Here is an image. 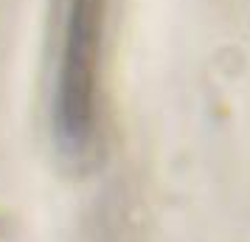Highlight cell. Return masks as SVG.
I'll return each instance as SVG.
<instances>
[{
    "instance_id": "1",
    "label": "cell",
    "mask_w": 250,
    "mask_h": 242,
    "mask_svg": "<svg viewBox=\"0 0 250 242\" xmlns=\"http://www.w3.org/2000/svg\"><path fill=\"white\" fill-rule=\"evenodd\" d=\"M107 0H68L57 51L54 124L70 152L90 147L102 102Z\"/></svg>"
}]
</instances>
